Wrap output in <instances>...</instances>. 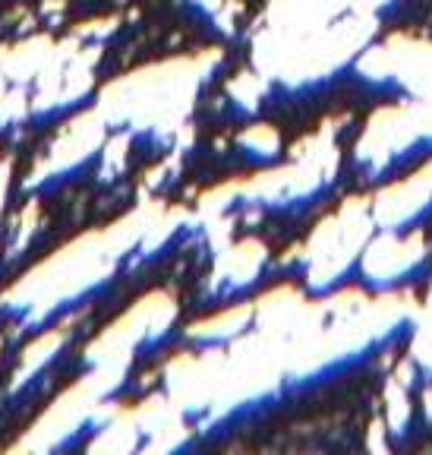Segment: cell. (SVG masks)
Here are the masks:
<instances>
[{
	"label": "cell",
	"mask_w": 432,
	"mask_h": 455,
	"mask_svg": "<svg viewBox=\"0 0 432 455\" xmlns=\"http://www.w3.org/2000/svg\"><path fill=\"white\" fill-rule=\"evenodd\" d=\"M417 335L420 323L401 316L363 348L192 427L174 452H369L373 427L389 420V386L411 361Z\"/></svg>",
	"instance_id": "6da1fadb"
},
{
	"label": "cell",
	"mask_w": 432,
	"mask_h": 455,
	"mask_svg": "<svg viewBox=\"0 0 432 455\" xmlns=\"http://www.w3.org/2000/svg\"><path fill=\"white\" fill-rule=\"evenodd\" d=\"M121 130L123 124L111 127L82 162L57 171L35 187H22L13 203L0 209V300L28 272H35L79 237L107 231L136 212L149 174L177 149L174 133L130 127L121 171L107 178V149Z\"/></svg>",
	"instance_id": "7a4b0ae2"
},
{
	"label": "cell",
	"mask_w": 432,
	"mask_h": 455,
	"mask_svg": "<svg viewBox=\"0 0 432 455\" xmlns=\"http://www.w3.org/2000/svg\"><path fill=\"white\" fill-rule=\"evenodd\" d=\"M215 266H218V253L206 225L184 221L152 250L136 241L117 259L111 275L54 304L42 320H28L0 335V395L16 386V373L26 361V351L54 335L57 329L76 335L92 348L101 335L111 332L127 313H133L152 294H168L174 307H180L208 291Z\"/></svg>",
	"instance_id": "3957f363"
},
{
	"label": "cell",
	"mask_w": 432,
	"mask_h": 455,
	"mask_svg": "<svg viewBox=\"0 0 432 455\" xmlns=\"http://www.w3.org/2000/svg\"><path fill=\"white\" fill-rule=\"evenodd\" d=\"M369 121H341L334 127V174L312 190L291 199H247L234 196L221 206V219L231 221V243H259L265 250L263 263H281L306 247L316 228L338 215L348 199L379 196L376 162L360 158V142L366 140Z\"/></svg>",
	"instance_id": "277c9868"
},
{
	"label": "cell",
	"mask_w": 432,
	"mask_h": 455,
	"mask_svg": "<svg viewBox=\"0 0 432 455\" xmlns=\"http://www.w3.org/2000/svg\"><path fill=\"white\" fill-rule=\"evenodd\" d=\"M369 54L360 51L326 76L284 83L269 79L265 92L253 105V130L265 127L278 136L275 149L297 156V146L319 133L326 124L341 121H373L382 111H397L417 101V92L397 76H369L360 70V60Z\"/></svg>",
	"instance_id": "5b68a950"
},
{
	"label": "cell",
	"mask_w": 432,
	"mask_h": 455,
	"mask_svg": "<svg viewBox=\"0 0 432 455\" xmlns=\"http://www.w3.org/2000/svg\"><path fill=\"white\" fill-rule=\"evenodd\" d=\"M237 36L240 32L221 26L202 0H149L136 13L123 16L111 36L85 38L82 44L101 48L92 67V85L105 92L130 73L231 48Z\"/></svg>",
	"instance_id": "8992f818"
},
{
	"label": "cell",
	"mask_w": 432,
	"mask_h": 455,
	"mask_svg": "<svg viewBox=\"0 0 432 455\" xmlns=\"http://www.w3.org/2000/svg\"><path fill=\"white\" fill-rule=\"evenodd\" d=\"M291 164H297V156L281 149L263 152L255 146H243L240 140H192L180 152L177 168L158 180L149 196L164 209H196L199 199L218 187L234 184V180H253L259 174H271V171L291 168Z\"/></svg>",
	"instance_id": "52a82bcc"
},
{
	"label": "cell",
	"mask_w": 432,
	"mask_h": 455,
	"mask_svg": "<svg viewBox=\"0 0 432 455\" xmlns=\"http://www.w3.org/2000/svg\"><path fill=\"white\" fill-rule=\"evenodd\" d=\"M95 370L98 361L89 355V345L64 332L57 351H51L48 361L26 383L0 395V449H13L57 405V398H64L70 389L85 383Z\"/></svg>",
	"instance_id": "ba28073f"
},
{
	"label": "cell",
	"mask_w": 432,
	"mask_h": 455,
	"mask_svg": "<svg viewBox=\"0 0 432 455\" xmlns=\"http://www.w3.org/2000/svg\"><path fill=\"white\" fill-rule=\"evenodd\" d=\"M101 101V89L89 85V92L76 95L73 101L64 105L44 108L22 117L13 124H0V164L10 158V174H7V193H4V206H10L22 193L26 180L32 178V171L42 158L51 156V142L60 136L67 124H73L82 114L95 111Z\"/></svg>",
	"instance_id": "9c48e42d"
},
{
	"label": "cell",
	"mask_w": 432,
	"mask_h": 455,
	"mask_svg": "<svg viewBox=\"0 0 432 455\" xmlns=\"http://www.w3.org/2000/svg\"><path fill=\"white\" fill-rule=\"evenodd\" d=\"M243 332L237 335H192V329L170 326L158 335H145V339L130 351V367L123 373L121 386L107 395H101V405H121V408H142L161 389L164 370L174 357L180 355H202L212 348H227L234 345Z\"/></svg>",
	"instance_id": "30bf717a"
},
{
	"label": "cell",
	"mask_w": 432,
	"mask_h": 455,
	"mask_svg": "<svg viewBox=\"0 0 432 455\" xmlns=\"http://www.w3.org/2000/svg\"><path fill=\"white\" fill-rule=\"evenodd\" d=\"M373 36L366 48H382L391 38H413L432 44V0H385L373 13Z\"/></svg>",
	"instance_id": "8fae6325"
},
{
	"label": "cell",
	"mask_w": 432,
	"mask_h": 455,
	"mask_svg": "<svg viewBox=\"0 0 432 455\" xmlns=\"http://www.w3.org/2000/svg\"><path fill=\"white\" fill-rule=\"evenodd\" d=\"M48 4H57L60 10L70 0H0V48H16L28 38H42V20L48 16Z\"/></svg>",
	"instance_id": "7c38bea8"
},
{
	"label": "cell",
	"mask_w": 432,
	"mask_h": 455,
	"mask_svg": "<svg viewBox=\"0 0 432 455\" xmlns=\"http://www.w3.org/2000/svg\"><path fill=\"white\" fill-rule=\"evenodd\" d=\"M237 4V13H234V22L231 26L237 32H255L259 20L265 16V10L271 7V0H234Z\"/></svg>",
	"instance_id": "4fadbf2b"
},
{
	"label": "cell",
	"mask_w": 432,
	"mask_h": 455,
	"mask_svg": "<svg viewBox=\"0 0 432 455\" xmlns=\"http://www.w3.org/2000/svg\"><path fill=\"white\" fill-rule=\"evenodd\" d=\"M429 392H432V377H429ZM429 420H432V405H429Z\"/></svg>",
	"instance_id": "5bb4252c"
}]
</instances>
